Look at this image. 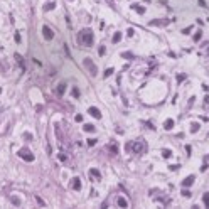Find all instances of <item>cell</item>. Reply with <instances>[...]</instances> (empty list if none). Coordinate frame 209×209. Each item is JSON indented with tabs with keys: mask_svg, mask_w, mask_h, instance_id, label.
Masks as SVG:
<instances>
[{
	"mask_svg": "<svg viewBox=\"0 0 209 209\" xmlns=\"http://www.w3.org/2000/svg\"><path fill=\"white\" fill-rule=\"evenodd\" d=\"M79 40L83 42V46H86V47H90V46H93V40H95V37H93V32H91V29H83L79 32Z\"/></svg>",
	"mask_w": 209,
	"mask_h": 209,
	"instance_id": "1",
	"label": "cell"
},
{
	"mask_svg": "<svg viewBox=\"0 0 209 209\" xmlns=\"http://www.w3.org/2000/svg\"><path fill=\"white\" fill-rule=\"evenodd\" d=\"M19 157L20 159H24V160H27V162H34V155L30 153V150L29 149H20L19 150Z\"/></svg>",
	"mask_w": 209,
	"mask_h": 209,
	"instance_id": "2",
	"label": "cell"
},
{
	"mask_svg": "<svg viewBox=\"0 0 209 209\" xmlns=\"http://www.w3.org/2000/svg\"><path fill=\"white\" fill-rule=\"evenodd\" d=\"M84 66L90 69L91 76H96V74H98V71H96V66H95V64H93V62L90 61V58H86V59H84Z\"/></svg>",
	"mask_w": 209,
	"mask_h": 209,
	"instance_id": "3",
	"label": "cell"
},
{
	"mask_svg": "<svg viewBox=\"0 0 209 209\" xmlns=\"http://www.w3.org/2000/svg\"><path fill=\"white\" fill-rule=\"evenodd\" d=\"M42 36H44V39L46 40H51L52 37H54V32L51 30L49 25H44V27H42Z\"/></svg>",
	"mask_w": 209,
	"mask_h": 209,
	"instance_id": "4",
	"label": "cell"
},
{
	"mask_svg": "<svg viewBox=\"0 0 209 209\" xmlns=\"http://www.w3.org/2000/svg\"><path fill=\"white\" fill-rule=\"evenodd\" d=\"M130 149L133 150L135 153H142V152L145 150V145H143L142 142H135V143H132V147H130Z\"/></svg>",
	"mask_w": 209,
	"mask_h": 209,
	"instance_id": "5",
	"label": "cell"
},
{
	"mask_svg": "<svg viewBox=\"0 0 209 209\" xmlns=\"http://www.w3.org/2000/svg\"><path fill=\"white\" fill-rule=\"evenodd\" d=\"M88 113H90L91 116H95L96 120H100L101 118V111L96 106H90V110H88Z\"/></svg>",
	"mask_w": 209,
	"mask_h": 209,
	"instance_id": "6",
	"label": "cell"
},
{
	"mask_svg": "<svg viewBox=\"0 0 209 209\" xmlns=\"http://www.w3.org/2000/svg\"><path fill=\"white\" fill-rule=\"evenodd\" d=\"M71 187H73L74 190H81V179H79V177H74V179H73Z\"/></svg>",
	"mask_w": 209,
	"mask_h": 209,
	"instance_id": "7",
	"label": "cell"
},
{
	"mask_svg": "<svg viewBox=\"0 0 209 209\" xmlns=\"http://www.w3.org/2000/svg\"><path fill=\"white\" fill-rule=\"evenodd\" d=\"M194 179H196L194 175H187L186 179L182 180V186H184V187H189V186H192V182H194Z\"/></svg>",
	"mask_w": 209,
	"mask_h": 209,
	"instance_id": "8",
	"label": "cell"
},
{
	"mask_svg": "<svg viewBox=\"0 0 209 209\" xmlns=\"http://www.w3.org/2000/svg\"><path fill=\"white\" fill-rule=\"evenodd\" d=\"M66 86H68L66 83H59V84H58V95H59V96H62V95L66 93Z\"/></svg>",
	"mask_w": 209,
	"mask_h": 209,
	"instance_id": "9",
	"label": "cell"
},
{
	"mask_svg": "<svg viewBox=\"0 0 209 209\" xmlns=\"http://www.w3.org/2000/svg\"><path fill=\"white\" fill-rule=\"evenodd\" d=\"M164 128H165V130H172V128H174V120H172V118L165 120V121H164Z\"/></svg>",
	"mask_w": 209,
	"mask_h": 209,
	"instance_id": "10",
	"label": "cell"
},
{
	"mask_svg": "<svg viewBox=\"0 0 209 209\" xmlns=\"http://www.w3.org/2000/svg\"><path fill=\"white\" fill-rule=\"evenodd\" d=\"M90 177H95L96 180H100L101 179V174H100V170H96V169H91L90 170Z\"/></svg>",
	"mask_w": 209,
	"mask_h": 209,
	"instance_id": "11",
	"label": "cell"
},
{
	"mask_svg": "<svg viewBox=\"0 0 209 209\" xmlns=\"http://www.w3.org/2000/svg\"><path fill=\"white\" fill-rule=\"evenodd\" d=\"M169 24V20H152L150 22V25H167Z\"/></svg>",
	"mask_w": 209,
	"mask_h": 209,
	"instance_id": "12",
	"label": "cell"
},
{
	"mask_svg": "<svg viewBox=\"0 0 209 209\" xmlns=\"http://www.w3.org/2000/svg\"><path fill=\"white\" fill-rule=\"evenodd\" d=\"M56 7V2H47L46 5H44V12H49V10H52Z\"/></svg>",
	"mask_w": 209,
	"mask_h": 209,
	"instance_id": "13",
	"label": "cell"
},
{
	"mask_svg": "<svg viewBox=\"0 0 209 209\" xmlns=\"http://www.w3.org/2000/svg\"><path fill=\"white\" fill-rule=\"evenodd\" d=\"M120 40H121V32H115V36L111 37V42L116 44V42H120Z\"/></svg>",
	"mask_w": 209,
	"mask_h": 209,
	"instance_id": "14",
	"label": "cell"
},
{
	"mask_svg": "<svg viewBox=\"0 0 209 209\" xmlns=\"http://www.w3.org/2000/svg\"><path fill=\"white\" fill-rule=\"evenodd\" d=\"M116 202H118L120 208H127V206H128V202H127V199H125V197H118V201H116Z\"/></svg>",
	"mask_w": 209,
	"mask_h": 209,
	"instance_id": "15",
	"label": "cell"
},
{
	"mask_svg": "<svg viewBox=\"0 0 209 209\" xmlns=\"http://www.w3.org/2000/svg\"><path fill=\"white\" fill-rule=\"evenodd\" d=\"M10 202H12L14 206H20V199L17 196H10Z\"/></svg>",
	"mask_w": 209,
	"mask_h": 209,
	"instance_id": "16",
	"label": "cell"
},
{
	"mask_svg": "<svg viewBox=\"0 0 209 209\" xmlns=\"http://www.w3.org/2000/svg\"><path fill=\"white\" fill-rule=\"evenodd\" d=\"M170 155H172V150H169V149H164V150H162V157H164V159H169Z\"/></svg>",
	"mask_w": 209,
	"mask_h": 209,
	"instance_id": "17",
	"label": "cell"
},
{
	"mask_svg": "<svg viewBox=\"0 0 209 209\" xmlns=\"http://www.w3.org/2000/svg\"><path fill=\"white\" fill-rule=\"evenodd\" d=\"M132 9L138 14H145V7H138V5H132Z\"/></svg>",
	"mask_w": 209,
	"mask_h": 209,
	"instance_id": "18",
	"label": "cell"
},
{
	"mask_svg": "<svg viewBox=\"0 0 209 209\" xmlns=\"http://www.w3.org/2000/svg\"><path fill=\"white\" fill-rule=\"evenodd\" d=\"M202 202H204L206 208H209V192H206V194L202 196Z\"/></svg>",
	"mask_w": 209,
	"mask_h": 209,
	"instance_id": "19",
	"label": "cell"
},
{
	"mask_svg": "<svg viewBox=\"0 0 209 209\" xmlns=\"http://www.w3.org/2000/svg\"><path fill=\"white\" fill-rule=\"evenodd\" d=\"M121 58H127V59H133V54H132V52H121Z\"/></svg>",
	"mask_w": 209,
	"mask_h": 209,
	"instance_id": "20",
	"label": "cell"
},
{
	"mask_svg": "<svg viewBox=\"0 0 209 209\" xmlns=\"http://www.w3.org/2000/svg\"><path fill=\"white\" fill-rule=\"evenodd\" d=\"M83 130H84V132H95V127H93V125H84Z\"/></svg>",
	"mask_w": 209,
	"mask_h": 209,
	"instance_id": "21",
	"label": "cell"
},
{
	"mask_svg": "<svg viewBox=\"0 0 209 209\" xmlns=\"http://www.w3.org/2000/svg\"><path fill=\"white\" fill-rule=\"evenodd\" d=\"M190 127H192V128H190V132H192V133H196V132H197V128H199V123H192Z\"/></svg>",
	"mask_w": 209,
	"mask_h": 209,
	"instance_id": "22",
	"label": "cell"
},
{
	"mask_svg": "<svg viewBox=\"0 0 209 209\" xmlns=\"http://www.w3.org/2000/svg\"><path fill=\"white\" fill-rule=\"evenodd\" d=\"M182 196H184V197H190L192 194H190V190H187V189H182Z\"/></svg>",
	"mask_w": 209,
	"mask_h": 209,
	"instance_id": "23",
	"label": "cell"
},
{
	"mask_svg": "<svg viewBox=\"0 0 209 209\" xmlns=\"http://www.w3.org/2000/svg\"><path fill=\"white\" fill-rule=\"evenodd\" d=\"M113 74V68H108V69L105 71V78H108V76H111Z\"/></svg>",
	"mask_w": 209,
	"mask_h": 209,
	"instance_id": "24",
	"label": "cell"
},
{
	"mask_svg": "<svg viewBox=\"0 0 209 209\" xmlns=\"http://www.w3.org/2000/svg\"><path fill=\"white\" fill-rule=\"evenodd\" d=\"M105 52H106L105 46H100V49H98V54H100V56H105Z\"/></svg>",
	"mask_w": 209,
	"mask_h": 209,
	"instance_id": "25",
	"label": "cell"
},
{
	"mask_svg": "<svg viewBox=\"0 0 209 209\" xmlns=\"http://www.w3.org/2000/svg\"><path fill=\"white\" fill-rule=\"evenodd\" d=\"M73 96H74V98H78V96H79V90H78V88H74V90H73Z\"/></svg>",
	"mask_w": 209,
	"mask_h": 209,
	"instance_id": "26",
	"label": "cell"
},
{
	"mask_svg": "<svg viewBox=\"0 0 209 209\" xmlns=\"http://www.w3.org/2000/svg\"><path fill=\"white\" fill-rule=\"evenodd\" d=\"M201 37H202V34H201V32H197V34H196V36H194V40H196V42H197V40H199Z\"/></svg>",
	"mask_w": 209,
	"mask_h": 209,
	"instance_id": "27",
	"label": "cell"
},
{
	"mask_svg": "<svg viewBox=\"0 0 209 209\" xmlns=\"http://www.w3.org/2000/svg\"><path fill=\"white\" fill-rule=\"evenodd\" d=\"M95 143H96V140H95V138H90V140H88V145H90V147H93Z\"/></svg>",
	"mask_w": 209,
	"mask_h": 209,
	"instance_id": "28",
	"label": "cell"
},
{
	"mask_svg": "<svg viewBox=\"0 0 209 209\" xmlns=\"http://www.w3.org/2000/svg\"><path fill=\"white\" fill-rule=\"evenodd\" d=\"M20 40H22V39H20V34L17 32V34H15V42H20Z\"/></svg>",
	"mask_w": 209,
	"mask_h": 209,
	"instance_id": "29",
	"label": "cell"
},
{
	"mask_svg": "<svg viewBox=\"0 0 209 209\" xmlns=\"http://www.w3.org/2000/svg\"><path fill=\"white\" fill-rule=\"evenodd\" d=\"M199 5H201V7H204V9H206V7H208V5H206V2H204V0H199Z\"/></svg>",
	"mask_w": 209,
	"mask_h": 209,
	"instance_id": "30",
	"label": "cell"
},
{
	"mask_svg": "<svg viewBox=\"0 0 209 209\" xmlns=\"http://www.w3.org/2000/svg\"><path fill=\"white\" fill-rule=\"evenodd\" d=\"M190 30H192V27H187V29H184V30H182V32H184V34H189Z\"/></svg>",
	"mask_w": 209,
	"mask_h": 209,
	"instance_id": "31",
	"label": "cell"
},
{
	"mask_svg": "<svg viewBox=\"0 0 209 209\" xmlns=\"http://www.w3.org/2000/svg\"><path fill=\"white\" fill-rule=\"evenodd\" d=\"M24 137H25L27 140H30V138H32V135H30V133H24Z\"/></svg>",
	"mask_w": 209,
	"mask_h": 209,
	"instance_id": "32",
	"label": "cell"
},
{
	"mask_svg": "<svg viewBox=\"0 0 209 209\" xmlns=\"http://www.w3.org/2000/svg\"><path fill=\"white\" fill-rule=\"evenodd\" d=\"M76 121H83V116H81V115H76Z\"/></svg>",
	"mask_w": 209,
	"mask_h": 209,
	"instance_id": "33",
	"label": "cell"
}]
</instances>
